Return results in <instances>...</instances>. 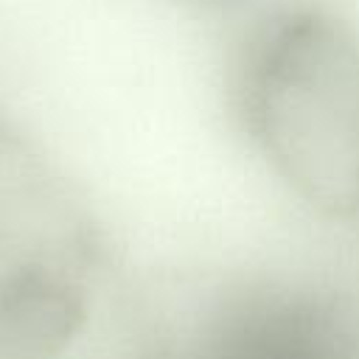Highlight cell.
I'll return each instance as SVG.
<instances>
[{
	"label": "cell",
	"instance_id": "2",
	"mask_svg": "<svg viewBox=\"0 0 359 359\" xmlns=\"http://www.w3.org/2000/svg\"><path fill=\"white\" fill-rule=\"evenodd\" d=\"M196 3H236V0H196Z\"/></svg>",
	"mask_w": 359,
	"mask_h": 359
},
{
	"label": "cell",
	"instance_id": "1",
	"mask_svg": "<svg viewBox=\"0 0 359 359\" xmlns=\"http://www.w3.org/2000/svg\"><path fill=\"white\" fill-rule=\"evenodd\" d=\"M230 109L247 151L309 216L359 227V22L323 0H280L244 28Z\"/></svg>",
	"mask_w": 359,
	"mask_h": 359
}]
</instances>
